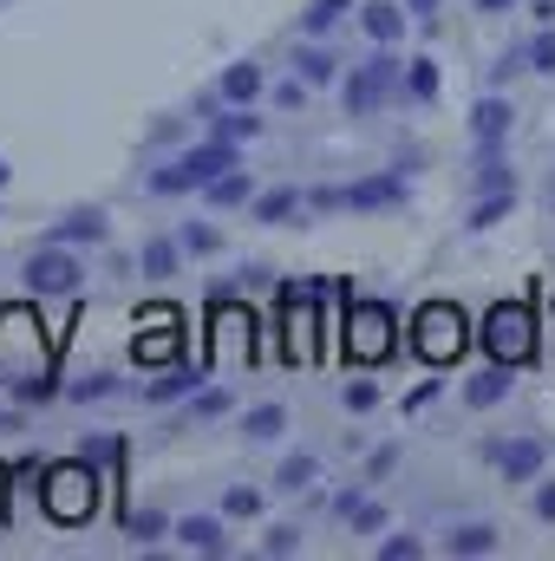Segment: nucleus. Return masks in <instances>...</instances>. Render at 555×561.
I'll return each mask as SVG.
<instances>
[{"instance_id": "obj_23", "label": "nucleus", "mask_w": 555, "mask_h": 561, "mask_svg": "<svg viewBox=\"0 0 555 561\" xmlns=\"http://www.w3.org/2000/svg\"><path fill=\"white\" fill-rule=\"evenodd\" d=\"M281 431H287V412H281V405L242 412V437H249V444H269V437H281Z\"/></svg>"}, {"instance_id": "obj_45", "label": "nucleus", "mask_w": 555, "mask_h": 561, "mask_svg": "<svg viewBox=\"0 0 555 561\" xmlns=\"http://www.w3.org/2000/svg\"><path fill=\"white\" fill-rule=\"evenodd\" d=\"M477 13H517V0H477Z\"/></svg>"}, {"instance_id": "obj_18", "label": "nucleus", "mask_w": 555, "mask_h": 561, "mask_svg": "<svg viewBox=\"0 0 555 561\" xmlns=\"http://www.w3.org/2000/svg\"><path fill=\"white\" fill-rule=\"evenodd\" d=\"M190 392H196V366H163V373L144 386L150 405H170V399H190Z\"/></svg>"}, {"instance_id": "obj_11", "label": "nucleus", "mask_w": 555, "mask_h": 561, "mask_svg": "<svg viewBox=\"0 0 555 561\" xmlns=\"http://www.w3.org/2000/svg\"><path fill=\"white\" fill-rule=\"evenodd\" d=\"M510 386H517V379H510V366H484L477 379H464V405H471V412H490V405H503V399H510Z\"/></svg>"}, {"instance_id": "obj_17", "label": "nucleus", "mask_w": 555, "mask_h": 561, "mask_svg": "<svg viewBox=\"0 0 555 561\" xmlns=\"http://www.w3.org/2000/svg\"><path fill=\"white\" fill-rule=\"evenodd\" d=\"M340 516H347L353 536H380V529H386V503H373V496H360V490L340 496Z\"/></svg>"}, {"instance_id": "obj_5", "label": "nucleus", "mask_w": 555, "mask_h": 561, "mask_svg": "<svg viewBox=\"0 0 555 561\" xmlns=\"http://www.w3.org/2000/svg\"><path fill=\"white\" fill-rule=\"evenodd\" d=\"M399 320H393V307H380V300H360L353 287H347V353L353 359H386L393 346H399V333H393Z\"/></svg>"}, {"instance_id": "obj_19", "label": "nucleus", "mask_w": 555, "mask_h": 561, "mask_svg": "<svg viewBox=\"0 0 555 561\" xmlns=\"http://www.w3.org/2000/svg\"><path fill=\"white\" fill-rule=\"evenodd\" d=\"M294 209H307V196H301V190H262V196L249 203V216H256V222H287Z\"/></svg>"}, {"instance_id": "obj_35", "label": "nucleus", "mask_w": 555, "mask_h": 561, "mask_svg": "<svg viewBox=\"0 0 555 561\" xmlns=\"http://www.w3.org/2000/svg\"><path fill=\"white\" fill-rule=\"evenodd\" d=\"M59 386H53V373H33V379H20V405H46Z\"/></svg>"}, {"instance_id": "obj_44", "label": "nucleus", "mask_w": 555, "mask_h": 561, "mask_svg": "<svg viewBox=\"0 0 555 561\" xmlns=\"http://www.w3.org/2000/svg\"><path fill=\"white\" fill-rule=\"evenodd\" d=\"M406 13H412V20H431V13H438V0H406Z\"/></svg>"}, {"instance_id": "obj_34", "label": "nucleus", "mask_w": 555, "mask_h": 561, "mask_svg": "<svg viewBox=\"0 0 555 561\" xmlns=\"http://www.w3.org/2000/svg\"><path fill=\"white\" fill-rule=\"evenodd\" d=\"M223 510H229V516H262V490H249V483H236V490L223 496Z\"/></svg>"}, {"instance_id": "obj_15", "label": "nucleus", "mask_w": 555, "mask_h": 561, "mask_svg": "<svg viewBox=\"0 0 555 561\" xmlns=\"http://www.w3.org/2000/svg\"><path fill=\"white\" fill-rule=\"evenodd\" d=\"M203 203H209V209H236V203H256V176L236 163V170H223L216 183H203Z\"/></svg>"}, {"instance_id": "obj_7", "label": "nucleus", "mask_w": 555, "mask_h": 561, "mask_svg": "<svg viewBox=\"0 0 555 561\" xmlns=\"http://www.w3.org/2000/svg\"><path fill=\"white\" fill-rule=\"evenodd\" d=\"M26 287H33V294H79V262H72V249H66V242L33 249V255H26Z\"/></svg>"}, {"instance_id": "obj_43", "label": "nucleus", "mask_w": 555, "mask_h": 561, "mask_svg": "<svg viewBox=\"0 0 555 561\" xmlns=\"http://www.w3.org/2000/svg\"><path fill=\"white\" fill-rule=\"evenodd\" d=\"M431 399H438V379H424V386H418L412 399H406V412H418V405H431Z\"/></svg>"}, {"instance_id": "obj_16", "label": "nucleus", "mask_w": 555, "mask_h": 561, "mask_svg": "<svg viewBox=\"0 0 555 561\" xmlns=\"http://www.w3.org/2000/svg\"><path fill=\"white\" fill-rule=\"evenodd\" d=\"M46 242H66V249H79V242H105V216H99V209H72L66 222H53Z\"/></svg>"}, {"instance_id": "obj_31", "label": "nucleus", "mask_w": 555, "mask_h": 561, "mask_svg": "<svg viewBox=\"0 0 555 561\" xmlns=\"http://www.w3.org/2000/svg\"><path fill=\"white\" fill-rule=\"evenodd\" d=\"M406 92H412L418 105L438 99V66H431V59H412V66H406Z\"/></svg>"}, {"instance_id": "obj_32", "label": "nucleus", "mask_w": 555, "mask_h": 561, "mask_svg": "<svg viewBox=\"0 0 555 561\" xmlns=\"http://www.w3.org/2000/svg\"><path fill=\"white\" fill-rule=\"evenodd\" d=\"M170 529H177V523H170V516H163V510H144V516H132V542H163V536H170Z\"/></svg>"}, {"instance_id": "obj_26", "label": "nucleus", "mask_w": 555, "mask_h": 561, "mask_svg": "<svg viewBox=\"0 0 555 561\" xmlns=\"http://www.w3.org/2000/svg\"><path fill=\"white\" fill-rule=\"evenodd\" d=\"M477 190L490 196V190H517V170L497 157V144H484V163H477Z\"/></svg>"}, {"instance_id": "obj_6", "label": "nucleus", "mask_w": 555, "mask_h": 561, "mask_svg": "<svg viewBox=\"0 0 555 561\" xmlns=\"http://www.w3.org/2000/svg\"><path fill=\"white\" fill-rule=\"evenodd\" d=\"M393 85H406V72H399V59L380 46V53H373L366 66H353V79L340 85V99H347V118H366V112H380Z\"/></svg>"}, {"instance_id": "obj_38", "label": "nucleus", "mask_w": 555, "mask_h": 561, "mask_svg": "<svg viewBox=\"0 0 555 561\" xmlns=\"http://www.w3.org/2000/svg\"><path fill=\"white\" fill-rule=\"evenodd\" d=\"M530 66H536V72H555V26H543V33L530 39Z\"/></svg>"}, {"instance_id": "obj_8", "label": "nucleus", "mask_w": 555, "mask_h": 561, "mask_svg": "<svg viewBox=\"0 0 555 561\" xmlns=\"http://www.w3.org/2000/svg\"><path fill=\"white\" fill-rule=\"evenodd\" d=\"M543 463H550V444H543V437H510V444L497 450L503 483H536V477H543Z\"/></svg>"}, {"instance_id": "obj_42", "label": "nucleus", "mask_w": 555, "mask_h": 561, "mask_svg": "<svg viewBox=\"0 0 555 561\" xmlns=\"http://www.w3.org/2000/svg\"><path fill=\"white\" fill-rule=\"evenodd\" d=\"M536 516L555 523V477H550V483H536Z\"/></svg>"}, {"instance_id": "obj_30", "label": "nucleus", "mask_w": 555, "mask_h": 561, "mask_svg": "<svg viewBox=\"0 0 555 561\" xmlns=\"http://www.w3.org/2000/svg\"><path fill=\"white\" fill-rule=\"evenodd\" d=\"M510 203H517V190H490V196L471 209V229H490V222H503V216H510Z\"/></svg>"}, {"instance_id": "obj_21", "label": "nucleus", "mask_w": 555, "mask_h": 561, "mask_svg": "<svg viewBox=\"0 0 555 561\" xmlns=\"http://www.w3.org/2000/svg\"><path fill=\"white\" fill-rule=\"evenodd\" d=\"M294 72H301L307 85H333V72H340V59H333L327 46H301V53H294Z\"/></svg>"}, {"instance_id": "obj_12", "label": "nucleus", "mask_w": 555, "mask_h": 561, "mask_svg": "<svg viewBox=\"0 0 555 561\" xmlns=\"http://www.w3.org/2000/svg\"><path fill=\"white\" fill-rule=\"evenodd\" d=\"M177 542H183L190 556H229V536H223L216 516H183V523H177Z\"/></svg>"}, {"instance_id": "obj_2", "label": "nucleus", "mask_w": 555, "mask_h": 561, "mask_svg": "<svg viewBox=\"0 0 555 561\" xmlns=\"http://www.w3.org/2000/svg\"><path fill=\"white\" fill-rule=\"evenodd\" d=\"M484 346H490L497 366H530V359H536V320H530V307L497 300V307L484 313Z\"/></svg>"}, {"instance_id": "obj_10", "label": "nucleus", "mask_w": 555, "mask_h": 561, "mask_svg": "<svg viewBox=\"0 0 555 561\" xmlns=\"http://www.w3.org/2000/svg\"><path fill=\"white\" fill-rule=\"evenodd\" d=\"M406 20H412V13H406L399 0H366V7H360V26H366L373 46H399V39H406Z\"/></svg>"}, {"instance_id": "obj_14", "label": "nucleus", "mask_w": 555, "mask_h": 561, "mask_svg": "<svg viewBox=\"0 0 555 561\" xmlns=\"http://www.w3.org/2000/svg\"><path fill=\"white\" fill-rule=\"evenodd\" d=\"M216 99H223V105H256V99H262V66H256V59H236V66L223 72Z\"/></svg>"}, {"instance_id": "obj_27", "label": "nucleus", "mask_w": 555, "mask_h": 561, "mask_svg": "<svg viewBox=\"0 0 555 561\" xmlns=\"http://www.w3.org/2000/svg\"><path fill=\"white\" fill-rule=\"evenodd\" d=\"M177 249H183V242H163V236H150V242L138 249V268H144V275H177Z\"/></svg>"}, {"instance_id": "obj_33", "label": "nucleus", "mask_w": 555, "mask_h": 561, "mask_svg": "<svg viewBox=\"0 0 555 561\" xmlns=\"http://www.w3.org/2000/svg\"><path fill=\"white\" fill-rule=\"evenodd\" d=\"M340 405H347V412H373V405H380V386H373V379H353V386L340 392Z\"/></svg>"}, {"instance_id": "obj_1", "label": "nucleus", "mask_w": 555, "mask_h": 561, "mask_svg": "<svg viewBox=\"0 0 555 561\" xmlns=\"http://www.w3.org/2000/svg\"><path fill=\"white\" fill-rule=\"evenodd\" d=\"M223 170H236V144H229V138H203V144H190L177 163L150 170V190H157V196H183V190L216 183Z\"/></svg>"}, {"instance_id": "obj_24", "label": "nucleus", "mask_w": 555, "mask_h": 561, "mask_svg": "<svg viewBox=\"0 0 555 561\" xmlns=\"http://www.w3.org/2000/svg\"><path fill=\"white\" fill-rule=\"evenodd\" d=\"M262 131V118H256V105H229L223 118H216V131L209 138H229V144H242V138H256Z\"/></svg>"}, {"instance_id": "obj_4", "label": "nucleus", "mask_w": 555, "mask_h": 561, "mask_svg": "<svg viewBox=\"0 0 555 561\" xmlns=\"http://www.w3.org/2000/svg\"><path fill=\"white\" fill-rule=\"evenodd\" d=\"M46 516L53 523H86L92 516V503H99V470L79 457V463H59V470H46Z\"/></svg>"}, {"instance_id": "obj_46", "label": "nucleus", "mask_w": 555, "mask_h": 561, "mask_svg": "<svg viewBox=\"0 0 555 561\" xmlns=\"http://www.w3.org/2000/svg\"><path fill=\"white\" fill-rule=\"evenodd\" d=\"M0 183H7V163H0Z\"/></svg>"}, {"instance_id": "obj_13", "label": "nucleus", "mask_w": 555, "mask_h": 561, "mask_svg": "<svg viewBox=\"0 0 555 561\" xmlns=\"http://www.w3.org/2000/svg\"><path fill=\"white\" fill-rule=\"evenodd\" d=\"M510 125H517V112H510V99H477V112H471V131H477V144H503L510 138Z\"/></svg>"}, {"instance_id": "obj_39", "label": "nucleus", "mask_w": 555, "mask_h": 561, "mask_svg": "<svg viewBox=\"0 0 555 561\" xmlns=\"http://www.w3.org/2000/svg\"><path fill=\"white\" fill-rule=\"evenodd\" d=\"M262 549H269V556H294V549H301V529H294V523H275Z\"/></svg>"}, {"instance_id": "obj_3", "label": "nucleus", "mask_w": 555, "mask_h": 561, "mask_svg": "<svg viewBox=\"0 0 555 561\" xmlns=\"http://www.w3.org/2000/svg\"><path fill=\"white\" fill-rule=\"evenodd\" d=\"M471 320L457 313V307H444V300H431V307H418L412 320V353L418 359H431V366H451L464 346H471V333H464Z\"/></svg>"}, {"instance_id": "obj_25", "label": "nucleus", "mask_w": 555, "mask_h": 561, "mask_svg": "<svg viewBox=\"0 0 555 561\" xmlns=\"http://www.w3.org/2000/svg\"><path fill=\"white\" fill-rule=\"evenodd\" d=\"M170 353H177V327H163V333H138V340H132V359H138V366H163Z\"/></svg>"}, {"instance_id": "obj_37", "label": "nucleus", "mask_w": 555, "mask_h": 561, "mask_svg": "<svg viewBox=\"0 0 555 561\" xmlns=\"http://www.w3.org/2000/svg\"><path fill=\"white\" fill-rule=\"evenodd\" d=\"M223 412H229V392L223 386H209L203 399H190V419H223Z\"/></svg>"}, {"instance_id": "obj_29", "label": "nucleus", "mask_w": 555, "mask_h": 561, "mask_svg": "<svg viewBox=\"0 0 555 561\" xmlns=\"http://www.w3.org/2000/svg\"><path fill=\"white\" fill-rule=\"evenodd\" d=\"M314 477H320V457H307V450H294L281 463V490H314Z\"/></svg>"}, {"instance_id": "obj_28", "label": "nucleus", "mask_w": 555, "mask_h": 561, "mask_svg": "<svg viewBox=\"0 0 555 561\" xmlns=\"http://www.w3.org/2000/svg\"><path fill=\"white\" fill-rule=\"evenodd\" d=\"M177 242H183V255H216V249H223L216 222H183V229H177Z\"/></svg>"}, {"instance_id": "obj_41", "label": "nucleus", "mask_w": 555, "mask_h": 561, "mask_svg": "<svg viewBox=\"0 0 555 561\" xmlns=\"http://www.w3.org/2000/svg\"><path fill=\"white\" fill-rule=\"evenodd\" d=\"M275 105H281V112H301V105H307V79H301V72H294V79L275 92Z\"/></svg>"}, {"instance_id": "obj_36", "label": "nucleus", "mask_w": 555, "mask_h": 561, "mask_svg": "<svg viewBox=\"0 0 555 561\" xmlns=\"http://www.w3.org/2000/svg\"><path fill=\"white\" fill-rule=\"evenodd\" d=\"M79 405H92V399H112V373H92V379H79V386H66Z\"/></svg>"}, {"instance_id": "obj_40", "label": "nucleus", "mask_w": 555, "mask_h": 561, "mask_svg": "<svg viewBox=\"0 0 555 561\" xmlns=\"http://www.w3.org/2000/svg\"><path fill=\"white\" fill-rule=\"evenodd\" d=\"M380 556H386V561H412V556H424V542H418V536H386V542H380Z\"/></svg>"}, {"instance_id": "obj_22", "label": "nucleus", "mask_w": 555, "mask_h": 561, "mask_svg": "<svg viewBox=\"0 0 555 561\" xmlns=\"http://www.w3.org/2000/svg\"><path fill=\"white\" fill-rule=\"evenodd\" d=\"M347 7H353V0H314V7H301V33H307V39H327Z\"/></svg>"}, {"instance_id": "obj_20", "label": "nucleus", "mask_w": 555, "mask_h": 561, "mask_svg": "<svg viewBox=\"0 0 555 561\" xmlns=\"http://www.w3.org/2000/svg\"><path fill=\"white\" fill-rule=\"evenodd\" d=\"M444 549H451V556H497V529H490V523H464V529L444 536Z\"/></svg>"}, {"instance_id": "obj_9", "label": "nucleus", "mask_w": 555, "mask_h": 561, "mask_svg": "<svg viewBox=\"0 0 555 561\" xmlns=\"http://www.w3.org/2000/svg\"><path fill=\"white\" fill-rule=\"evenodd\" d=\"M393 203H406V170H386V176L340 190V209H393Z\"/></svg>"}]
</instances>
